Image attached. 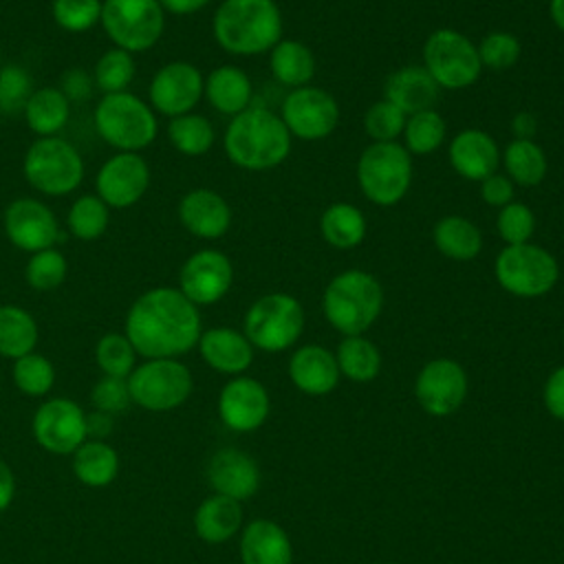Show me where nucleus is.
Wrapping results in <instances>:
<instances>
[{"label": "nucleus", "mask_w": 564, "mask_h": 564, "mask_svg": "<svg viewBox=\"0 0 564 564\" xmlns=\"http://www.w3.org/2000/svg\"><path fill=\"white\" fill-rule=\"evenodd\" d=\"M123 333L143 359H178L196 348L203 319L176 286H152L130 304Z\"/></svg>", "instance_id": "1"}, {"label": "nucleus", "mask_w": 564, "mask_h": 564, "mask_svg": "<svg viewBox=\"0 0 564 564\" xmlns=\"http://www.w3.org/2000/svg\"><path fill=\"white\" fill-rule=\"evenodd\" d=\"M291 141L293 137L280 115L262 106H249L229 119L223 134V150L236 167L267 172L289 159Z\"/></svg>", "instance_id": "2"}, {"label": "nucleus", "mask_w": 564, "mask_h": 564, "mask_svg": "<svg viewBox=\"0 0 564 564\" xmlns=\"http://www.w3.org/2000/svg\"><path fill=\"white\" fill-rule=\"evenodd\" d=\"M216 44L236 57L269 53L282 40V13L275 0H223L212 18Z\"/></svg>", "instance_id": "3"}, {"label": "nucleus", "mask_w": 564, "mask_h": 564, "mask_svg": "<svg viewBox=\"0 0 564 564\" xmlns=\"http://www.w3.org/2000/svg\"><path fill=\"white\" fill-rule=\"evenodd\" d=\"M383 289L379 280L361 269L337 273L322 295L326 322L346 335H364L381 315Z\"/></svg>", "instance_id": "4"}, {"label": "nucleus", "mask_w": 564, "mask_h": 564, "mask_svg": "<svg viewBox=\"0 0 564 564\" xmlns=\"http://www.w3.org/2000/svg\"><path fill=\"white\" fill-rule=\"evenodd\" d=\"M95 132L117 152H141L159 134V117L139 95L123 90L101 95L93 110Z\"/></svg>", "instance_id": "5"}, {"label": "nucleus", "mask_w": 564, "mask_h": 564, "mask_svg": "<svg viewBox=\"0 0 564 564\" xmlns=\"http://www.w3.org/2000/svg\"><path fill=\"white\" fill-rule=\"evenodd\" d=\"M84 156L64 137H35L22 159L24 181L42 196H68L84 181Z\"/></svg>", "instance_id": "6"}, {"label": "nucleus", "mask_w": 564, "mask_h": 564, "mask_svg": "<svg viewBox=\"0 0 564 564\" xmlns=\"http://www.w3.org/2000/svg\"><path fill=\"white\" fill-rule=\"evenodd\" d=\"M412 154L399 143H370L357 161V185L361 194L379 207L401 203L412 185Z\"/></svg>", "instance_id": "7"}, {"label": "nucleus", "mask_w": 564, "mask_h": 564, "mask_svg": "<svg viewBox=\"0 0 564 564\" xmlns=\"http://www.w3.org/2000/svg\"><path fill=\"white\" fill-rule=\"evenodd\" d=\"M494 278L509 295L533 300L555 289L560 264L555 256L540 245H507L494 260Z\"/></svg>", "instance_id": "8"}, {"label": "nucleus", "mask_w": 564, "mask_h": 564, "mask_svg": "<svg viewBox=\"0 0 564 564\" xmlns=\"http://www.w3.org/2000/svg\"><path fill=\"white\" fill-rule=\"evenodd\" d=\"M304 330V308L289 293L273 291L260 295L245 313L242 333L253 348L282 352L291 348Z\"/></svg>", "instance_id": "9"}, {"label": "nucleus", "mask_w": 564, "mask_h": 564, "mask_svg": "<svg viewBox=\"0 0 564 564\" xmlns=\"http://www.w3.org/2000/svg\"><path fill=\"white\" fill-rule=\"evenodd\" d=\"M99 26L112 46L145 53L165 33V11L159 0H101Z\"/></svg>", "instance_id": "10"}, {"label": "nucleus", "mask_w": 564, "mask_h": 564, "mask_svg": "<svg viewBox=\"0 0 564 564\" xmlns=\"http://www.w3.org/2000/svg\"><path fill=\"white\" fill-rule=\"evenodd\" d=\"M423 68L438 88L463 90L478 82L482 64L476 44L456 29L441 26L423 42Z\"/></svg>", "instance_id": "11"}, {"label": "nucleus", "mask_w": 564, "mask_h": 564, "mask_svg": "<svg viewBox=\"0 0 564 564\" xmlns=\"http://www.w3.org/2000/svg\"><path fill=\"white\" fill-rule=\"evenodd\" d=\"M128 388L134 405L150 412H170L189 399L194 379L178 359H143L130 372Z\"/></svg>", "instance_id": "12"}, {"label": "nucleus", "mask_w": 564, "mask_h": 564, "mask_svg": "<svg viewBox=\"0 0 564 564\" xmlns=\"http://www.w3.org/2000/svg\"><path fill=\"white\" fill-rule=\"evenodd\" d=\"M280 119L291 137L302 141H322L333 134L339 123V104L328 90L308 84L286 93Z\"/></svg>", "instance_id": "13"}, {"label": "nucleus", "mask_w": 564, "mask_h": 564, "mask_svg": "<svg viewBox=\"0 0 564 564\" xmlns=\"http://www.w3.org/2000/svg\"><path fill=\"white\" fill-rule=\"evenodd\" d=\"M205 75L187 59L165 62L148 84V104L167 119L194 112L203 99Z\"/></svg>", "instance_id": "14"}, {"label": "nucleus", "mask_w": 564, "mask_h": 564, "mask_svg": "<svg viewBox=\"0 0 564 564\" xmlns=\"http://www.w3.org/2000/svg\"><path fill=\"white\" fill-rule=\"evenodd\" d=\"M2 229L9 242L26 253L55 247L62 238L55 212L35 196L13 198L4 207Z\"/></svg>", "instance_id": "15"}, {"label": "nucleus", "mask_w": 564, "mask_h": 564, "mask_svg": "<svg viewBox=\"0 0 564 564\" xmlns=\"http://www.w3.org/2000/svg\"><path fill=\"white\" fill-rule=\"evenodd\" d=\"M234 284V264L220 249H198L178 269V291L196 306L220 302Z\"/></svg>", "instance_id": "16"}, {"label": "nucleus", "mask_w": 564, "mask_h": 564, "mask_svg": "<svg viewBox=\"0 0 564 564\" xmlns=\"http://www.w3.org/2000/svg\"><path fill=\"white\" fill-rule=\"evenodd\" d=\"M150 189V165L141 152H115L95 174V194L110 209L134 207Z\"/></svg>", "instance_id": "17"}, {"label": "nucleus", "mask_w": 564, "mask_h": 564, "mask_svg": "<svg viewBox=\"0 0 564 564\" xmlns=\"http://www.w3.org/2000/svg\"><path fill=\"white\" fill-rule=\"evenodd\" d=\"M33 436L51 454H73L88 438L84 408L64 397L44 401L33 416Z\"/></svg>", "instance_id": "18"}, {"label": "nucleus", "mask_w": 564, "mask_h": 564, "mask_svg": "<svg viewBox=\"0 0 564 564\" xmlns=\"http://www.w3.org/2000/svg\"><path fill=\"white\" fill-rule=\"evenodd\" d=\"M414 397L432 416H447L456 412L467 397L465 368L447 357L427 361L416 375Z\"/></svg>", "instance_id": "19"}, {"label": "nucleus", "mask_w": 564, "mask_h": 564, "mask_svg": "<svg viewBox=\"0 0 564 564\" xmlns=\"http://www.w3.org/2000/svg\"><path fill=\"white\" fill-rule=\"evenodd\" d=\"M269 392L267 388L253 379L238 375L229 379L218 394V414L220 421L234 432H253L269 416Z\"/></svg>", "instance_id": "20"}, {"label": "nucleus", "mask_w": 564, "mask_h": 564, "mask_svg": "<svg viewBox=\"0 0 564 564\" xmlns=\"http://www.w3.org/2000/svg\"><path fill=\"white\" fill-rule=\"evenodd\" d=\"M181 227L200 240H218L231 227V207L214 189L196 187L183 194L176 205Z\"/></svg>", "instance_id": "21"}, {"label": "nucleus", "mask_w": 564, "mask_h": 564, "mask_svg": "<svg viewBox=\"0 0 564 564\" xmlns=\"http://www.w3.org/2000/svg\"><path fill=\"white\" fill-rule=\"evenodd\" d=\"M500 148L496 139L480 128H465L449 141L447 159L454 172L467 181H482L500 167Z\"/></svg>", "instance_id": "22"}, {"label": "nucleus", "mask_w": 564, "mask_h": 564, "mask_svg": "<svg viewBox=\"0 0 564 564\" xmlns=\"http://www.w3.org/2000/svg\"><path fill=\"white\" fill-rule=\"evenodd\" d=\"M207 480L216 494L242 502L258 491L260 469L247 452L223 447L209 460Z\"/></svg>", "instance_id": "23"}, {"label": "nucleus", "mask_w": 564, "mask_h": 564, "mask_svg": "<svg viewBox=\"0 0 564 564\" xmlns=\"http://www.w3.org/2000/svg\"><path fill=\"white\" fill-rule=\"evenodd\" d=\"M196 348L212 370L231 377L242 375L251 366L256 350L245 333L229 326H214L203 330Z\"/></svg>", "instance_id": "24"}, {"label": "nucleus", "mask_w": 564, "mask_h": 564, "mask_svg": "<svg viewBox=\"0 0 564 564\" xmlns=\"http://www.w3.org/2000/svg\"><path fill=\"white\" fill-rule=\"evenodd\" d=\"M289 377L300 392L308 397H324L337 388L341 375L335 352L319 344H306L291 355Z\"/></svg>", "instance_id": "25"}, {"label": "nucleus", "mask_w": 564, "mask_h": 564, "mask_svg": "<svg viewBox=\"0 0 564 564\" xmlns=\"http://www.w3.org/2000/svg\"><path fill=\"white\" fill-rule=\"evenodd\" d=\"M441 88L423 66H401L388 75L383 84V99L394 104L405 115L434 108Z\"/></svg>", "instance_id": "26"}, {"label": "nucleus", "mask_w": 564, "mask_h": 564, "mask_svg": "<svg viewBox=\"0 0 564 564\" xmlns=\"http://www.w3.org/2000/svg\"><path fill=\"white\" fill-rule=\"evenodd\" d=\"M240 560L242 564H291L293 546L278 522L258 518L240 533Z\"/></svg>", "instance_id": "27"}, {"label": "nucleus", "mask_w": 564, "mask_h": 564, "mask_svg": "<svg viewBox=\"0 0 564 564\" xmlns=\"http://www.w3.org/2000/svg\"><path fill=\"white\" fill-rule=\"evenodd\" d=\"M203 97L216 112L236 117L251 106L253 84L242 68L223 64L205 75Z\"/></svg>", "instance_id": "28"}, {"label": "nucleus", "mask_w": 564, "mask_h": 564, "mask_svg": "<svg viewBox=\"0 0 564 564\" xmlns=\"http://www.w3.org/2000/svg\"><path fill=\"white\" fill-rule=\"evenodd\" d=\"M242 529V507L238 500L212 494L194 511V531L203 542L220 544Z\"/></svg>", "instance_id": "29"}, {"label": "nucleus", "mask_w": 564, "mask_h": 564, "mask_svg": "<svg viewBox=\"0 0 564 564\" xmlns=\"http://www.w3.org/2000/svg\"><path fill=\"white\" fill-rule=\"evenodd\" d=\"M70 101L57 86H40L31 93L22 117L35 137L59 134L70 119Z\"/></svg>", "instance_id": "30"}, {"label": "nucleus", "mask_w": 564, "mask_h": 564, "mask_svg": "<svg viewBox=\"0 0 564 564\" xmlns=\"http://www.w3.org/2000/svg\"><path fill=\"white\" fill-rule=\"evenodd\" d=\"M434 247L449 260L469 262L482 251L480 229L460 214H447L432 229Z\"/></svg>", "instance_id": "31"}, {"label": "nucleus", "mask_w": 564, "mask_h": 564, "mask_svg": "<svg viewBox=\"0 0 564 564\" xmlns=\"http://www.w3.org/2000/svg\"><path fill=\"white\" fill-rule=\"evenodd\" d=\"M269 68L282 86H289L293 90L311 84L315 75V57L304 42L280 40L269 51Z\"/></svg>", "instance_id": "32"}, {"label": "nucleus", "mask_w": 564, "mask_h": 564, "mask_svg": "<svg viewBox=\"0 0 564 564\" xmlns=\"http://www.w3.org/2000/svg\"><path fill=\"white\" fill-rule=\"evenodd\" d=\"M40 328L35 317L18 304H0V357L15 361L35 350Z\"/></svg>", "instance_id": "33"}, {"label": "nucleus", "mask_w": 564, "mask_h": 564, "mask_svg": "<svg viewBox=\"0 0 564 564\" xmlns=\"http://www.w3.org/2000/svg\"><path fill=\"white\" fill-rule=\"evenodd\" d=\"M366 216L350 203H333L319 216V234L335 249H352L366 238Z\"/></svg>", "instance_id": "34"}, {"label": "nucleus", "mask_w": 564, "mask_h": 564, "mask_svg": "<svg viewBox=\"0 0 564 564\" xmlns=\"http://www.w3.org/2000/svg\"><path fill=\"white\" fill-rule=\"evenodd\" d=\"M73 471L88 487H106L117 478L119 456L106 441L86 438L73 452Z\"/></svg>", "instance_id": "35"}, {"label": "nucleus", "mask_w": 564, "mask_h": 564, "mask_svg": "<svg viewBox=\"0 0 564 564\" xmlns=\"http://www.w3.org/2000/svg\"><path fill=\"white\" fill-rule=\"evenodd\" d=\"M507 176L513 181V185L520 187H535L544 181L549 161L540 143L533 139H513L507 143L500 156Z\"/></svg>", "instance_id": "36"}, {"label": "nucleus", "mask_w": 564, "mask_h": 564, "mask_svg": "<svg viewBox=\"0 0 564 564\" xmlns=\"http://www.w3.org/2000/svg\"><path fill=\"white\" fill-rule=\"evenodd\" d=\"M335 359L339 366V375L355 383H368L381 370V352L364 335L341 337L335 350Z\"/></svg>", "instance_id": "37"}, {"label": "nucleus", "mask_w": 564, "mask_h": 564, "mask_svg": "<svg viewBox=\"0 0 564 564\" xmlns=\"http://www.w3.org/2000/svg\"><path fill=\"white\" fill-rule=\"evenodd\" d=\"M167 141L183 156H203L216 141V130L205 115L187 112L167 121Z\"/></svg>", "instance_id": "38"}, {"label": "nucleus", "mask_w": 564, "mask_h": 564, "mask_svg": "<svg viewBox=\"0 0 564 564\" xmlns=\"http://www.w3.org/2000/svg\"><path fill=\"white\" fill-rule=\"evenodd\" d=\"M110 225V207L97 194L77 196L66 212V227L82 242L99 240Z\"/></svg>", "instance_id": "39"}, {"label": "nucleus", "mask_w": 564, "mask_h": 564, "mask_svg": "<svg viewBox=\"0 0 564 564\" xmlns=\"http://www.w3.org/2000/svg\"><path fill=\"white\" fill-rule=\"evenodd\" d=\"M401 137H403V148L412 156H425L436 152L443 145L447 137V123L434 108L421 110V112L408 115Z\"/></svg>", "instance_id": "40"}, {"label": "nucleus", "mask_w": 564, "mask_h": 564, "mask_svg": "<svg viewBox=\"0 0 564 564\" xmlns=\"http://www.w3.org/2000/svg\"><path fill=\"white\" fill-rule=\"evenodd\" d=\"M93 82L95 88L101 90V95H112V93H123L130 88L134 75H137V64H134V55L110 46L108 51H104L93 68Z\"/></svg>", "instance_id": "41"}, {"label": "nucleus", "mask_w": 564, "mask_h": 564, "mask_svg": "<svg viewBox=\"0 0 564 564\" xmlns=\"http://www.w3.org/2000/svg\"><path fill=\"white\" fill-rule=\"evenodd\" d=\"M68 273V260L57 247H48L35 253H29L24 264V280L37 293H48L62 286Z\"/></svg>", "instance_id": "42"}, {"label": "nucleus", "mask_w": 564, "mask_h": 564, "mask_svg": "<svg viewBox=\"0 0 564 564\" xmlns=\"http://www.w3.org/2000/svg\"><path fill=\"white\" fill-rule=\"evenodd\" d=\"M137 350L126 337V333H106L97 339L95 361L101 375L128 379L137 366Z\"/></svg>", "instance_id": "43"}, {"label": "nucleus", "mask_w": 564, "mask_h": 564, "mask_svg": "<svg viewBox=\"0 0 564 564\" xmlns=\"http://www.w3.org/2000/svg\"><path fill=\"white\" fill-rule=\"evenodd\" d=\"M11 377L15 388L26 397H44L55 383V368L48 357L33 350L13 361Z\"/></svg>", "instance_id": "44"}, {"label": "nucleus", "mask_w": 564, "mask_h": 564, "mask_svg": "<svg viewBox=\"0 0 564 564\" xmlns=\"http://www.w3.org/2000/svg\"><path fill=\"white\" fill-rule=\"evenodd\" d=\"M53 22L66 33H86L101 20V0H53Z\"/></svg>", "instance_id": "45"}, {"label": "nucleus", "mask_w": 564, "mask_h": 564, "mask_svg": "<svg viewBox=\"0 0 564 564\" xmlns=\"http://www.w3.org/2000/svg\"><path fill=\"white\" fill-rule=\"evenodd\" d=\"M476 51L482 68L507 70L520 59L522 44L509 31H491L476 44Z\"/></svg>", "instance_id": "46"}, {"label": "nucleus", "mask_w": 564, "mask_h": 564, "mask_svg": "<svg viewBox=\"0 0 564 564\" xmlns=\"http://www.w3.org/2000/svg\"><path fill=\"white\" fill-rule=\"evenodd\" d=\"M405 119L408 115L403 110H399L388 99H379L366 110L364 128L375 143H388V141H397L403 134Z\"/></svg>", "instance_id": "47"}, {"label": "nucleus", "mask_w": 564, "mask_h": 564, "mask_svg": "<svg viewBox=\"0 0 564 564\" xmlns=\"http://www.w3.org/2000/svg\"><path fill=\"white\" fill-rule=\"evenodd\" d=\"M31 73L20 64L0 66V112L15 115L22 112L33 93Z\"/></svg>", "instance_id": "48"}, {"label": "nucleus", "mask_w": 564, "mask_h": 564, "mask_svg": "<svg viewBox=\"0 0 564 564\" xmlns=\"http://www.w3.org/2000/svg\"><path fill=\"white\" fill-rule=\"evenodd\" d=\"M496 231L507 245H522L531 242L535 231V214L529 205L520 200H511L509 205L498 209L496 216Z\"/></svg>", "instance_id": "49"}, {"label": "nucleus", "mask_w": 564, "mask_h": 564, "mask_svg": "<svg viewBox=\"0 0 564 564\" xmlns=\"http://www.w3.org/2000/svg\"><path fill=\"white\" fill-rule=\"evenodd\" d=\"M90 401H93L95 410H101L108 414H119V412L128 410L132 403L128 379L101 375V379L93 386Z\"/></svg>", "instance_id": "50"}, {"label": "nucleus", "mask_w": 564, "mask_h": 564, "mask_svg": "<svg viewBox=\"0 0 564 564\" xmlns=\"http://www.w3.org/2000/svg\"><path fill=\"white\" fill-rule=\"evenodd\" d=\"M516 194V185L507 174L494 172L487 178L480 181V198L489 205V207H505L513 200Z\"/></svg>", "instance_id": "51"}, {"label": "nucleus", "mask_w": 564, "mask_h": 564, "mask_svg": "<svg viewBox=\"0 0 564 564\" xmlns=\"http://www.w3.org/2000/svg\"><path fill=\"white\" fill-rule=\"evenodd\" d=\"M57 88L64 93V97L70 104H77V101H86L93 95L95 82H93V75L88 70H84V68H68V70L62 73Z\"/></svg>", "instance_id": "52"}, {"label": "nucleus", "mask_w": 564, "mask_h": 564, "mask_svg": "<svg viewBox=\"0 0 564 564\" xmlns=\"http://www.w3.org/2000/svg\"><path fill=\"white\" fill-rule=\"evenodd\" d=\"M542 399H544V408L549 410V414L564 423V366H557L546 377Z\"/></svg>", "instance_id": "53"}, {"label": "nucleus", "mask_w": 564, "mask_h": 564, "mask_svg": "<svg viewBox=\"0 0 564 564\" xmlns=\"http://www.w3.org/2000/svg\"><path fill=\"white\" fill-rule=\"evenodd\" d=\"M115 427V421H112V414L108 412H101V410H93L86 414V434L88 438H95V441H104Z\"/></svg>", "instance_id": "54"}, {"label": "nucleus", "mask_w": 564, "mask_h": 564, "mask_svg": "<svg viewBox=\"0 0 564 564\" xmlns=\"http://www.w3.org/2000/svg\"><path fill=\"white\" fill-rule=\"evenodd\" d=\"M212 0H159L165 15H194L203 11Z\"/></svg>", "instance_id": "55"}, {"label": "nucleus", "mask_w": 564, "mask_h": 564, "mask_svg": "<svg viewBox=\"0 0 564 564\" xmlns=\"http://www.w3.org/2000/svg\"><path fill=\"white\" fill-rule=\"evenodd\" d=\"M15 496V476L11 467L0 458V513L13 502Z\"/></svg>", "instance_id": "56"}, {"label": "nucleus", "mask_w": 564, "mask_h": 564, "mask_svg": "<svg viewBox=\"0 0 564 564\" xmlns=\"http://www.w3.org/2000/svg\"><path fill=\"white\" fill-rule=\"evenodd\" d=\"M511 130H513L516 139H533V134L538 130V121L531 112H518L511 119Z\"/></svg>", "instance_id": "57"}, {"label": "nucleus", "mask_w": 564, "mask_h": 564, "mask_svg": "<svg viewBox=\"0 0 564 564\" xmlns=\"http://www.w3.org/2000/svg\"><path fill=\"white\" fill-rule=\"evenodd\" d=\"M549 15L555 29L564 33V0H549Z\"/></svg>", "instance_id": "58"}, {"label": "nucleus", "mask_w": 564, "mask_h": 564, "mask_svg": "<svg viewBox=\"0 0 564 564\" xmlns=\"http://www.w3.org/2000/svg\"><path fill=\"white\" fill-rule=\"evenodd\" d=\"M562 344H564V330H562Z\"/></svg>", "instance_id": "59"}, {"label": "nucleus", "mask_w": 564, "mask_h": 564, "mask_svg": "<svg viewBox=\"0 0 564 564\" xmlns=\"http://www.w3.org/2000/svg\"><path fill=\"white\" fill-rule=\"evenodd\" d=\"M0 115H2V112H0Z\"/></svg>", "instance_id": "60"}]
</instances>
